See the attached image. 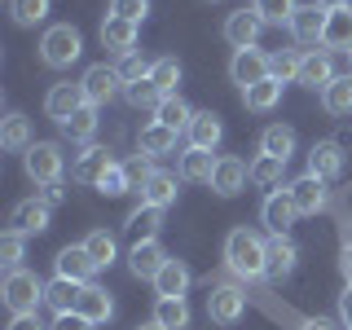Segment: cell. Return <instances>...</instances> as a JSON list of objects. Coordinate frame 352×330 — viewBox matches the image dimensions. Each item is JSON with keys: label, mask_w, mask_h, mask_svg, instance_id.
Wrapping results in <instances>:
<instances>
[{"label": "cell", "mask_w": 352, "mask_h": 330, "mask_svg": "<svg viewBox=\"0 0 352 330\" xmlns=\"http://www.w3.org/2000/svg\"><path fill=\"white\" fill-rule=\"evenodd\" d=\"M225 269L242 282H264L269 278V242L260 234H251L247 225L229 229L225 238Z\"/></svg>", "instance_id": "cell-1"}, {"label": "cell", "mask_w": 352, "mask_h": 330, "mask_svg": "<svg viewBox=\"0 0 352 330\" xmlns=\"http://www.w3.org/2000/svg\"><path fill=\"white\" fill-rule=\"evenodd\" d=\"M80 53H84V36H80V27H71V22H53V27L40 36V62L53 66V71L75 66Z\"/></svg>", "instance_id": "cell-2"}, {"label": "cell", "mask_w": 352, "mask_h": 330, "mask_svg": "<svg viewBox=\"0 0 352 330\" xmlns=\"http://www.w3.org/2000/svg\"><path fill=\"white\" fill-rule=\"evenodd\" d=\"M44 286L31 269H14L5 273V282H0V300H5L9 313H36V308L44 304Z\"/></svg>", "instance_id": "cell-3"}, {"label": "cell", "mask_w": 352, "mask_h": 330, "mask_svg": "<svg viewBox=\"0 0 352 330\" xmlns=\"http://www.w3.org/2000/svg\"><path fill=\"white\" fill-rule=\"evenodd\" d=\"M207 317L216 326H238L247 317V291L238 282H216L207 286Z\"/></svg>", "instance_id": "cell-4"}, {"label": "cell", "mask_w": 352, "mask_h": 330, "mask_svg": "<svg viewBox=\"0 0 352 330\" xmlns=\"http://www.w3.org/2000/svg\"><path fill=\"white\" fill-rule=\"evenodd\" d=\"M22 168L36 185H58L62 172H66V154L58 141H36V146L27 150V159H22Z\"/></svg>", "instance_id": "cell-5"}, {"label": "cell", "mask_w": 352, "mask_h": 330, "mask_svg": "<svg viewBox=\"0 0 352 330\" xmlns=\"http://www.w3.org/2000/svg\"><path fill=\"white\" fill-rule=\"evenodd\" d=\"M260 220H264V229H269L273 238H286L291 234V225L300 220V212H295V198H291V190H269L264 194V203H260Z\"/></svg>", "instance_id": "cell-6"}, {"label": "cell", "mask_w": 352, "mask_h": 330, "mask_svg": "<svg viewBox=\"0 0 352 330\" xmlns=\"http://www.w3.org/2000/svg\"><path fill=\"white\" fill-rule=\"evenodd\" d=\"M80 84H84V97H88V106H97L102 110L110 97L119 93V88H124V80H119V71L115 66H106V62H93L88 66V71L80 75Z\"/></svg>", "instance_id": "cell-7"}, {"label": "cell", "mask_w": 352, "mask_h": 330, "mask_svg": "<svg viewBox=\"0 0 352 330\" xmlns=\"http://www.w3.org/2000/svg\"><path fill=\"white\" fill-rule=\"evenodd\" d=\"M251 181V163H242L238 154H220L216 159V172H212V190L220 198H238Z\"/></svg>", "instance_id": "cell-8"}, {"label": "cell", "mask_w": 352, "mask_h": 330, "mask_svg": "<svg viewBox=\"0 0 352 330\" xmlns=\"http://www.w3.org/2000/svg\"><path fill=\"white\" fill-rule=\"evenodd\" d=\"M269 62H273V53H264V49H238L234 62H229V80L238 88H251V84L269 80Z\"/></svg>", "instance_id": "cell-9"}, {"label": "cell", "mask_w": 352, "mask_h": 330, "mask_svg": "<svg viewBox=\"0 0 352 330\" xmlns=\"http://www.w3.org/2000/svg\"><path fill=\"white\" fill-rule=\"evenodd\" d=\"M110 168H115V159H110L106 146H84L75 154V163H71V181L75 185H102V176Z\"/></svg>", "instance_id": "cell-10"}, {"label": "cell", "mask_w": 352, "mask_h": 330, "mask_svg": "<svg viewBox=\"0 0 352 330\" xmlns=\"http://www.w3.org/2000/svg\"><path fill=\"white\" fill-rule=\"evenodd\" d=\"M49 220H53V207L44 203V198H22L14 212H9V229L22 234V238H31V234H44Z\"/></svg>", "instance_id": "cell-11"}, {"label": "cell", "mask_w": 352, "mask_h": 330, "mask_svg": "<svg viewBox=\"0 0 352 330\" xmlns=\"http://www.w3.org/2000/svg\"><path fill=\"white\" fill-rule=\"evenodd\" d=\"M286 190H291L295 212H300V216H317V212H326V207H330V190H326V181H317L313 172H304L300 181H291Z\"/></svg>", "instance_id": "cell-12"}, {"label": "cell", "mask_w": 352, "mask_h": 330, "mask_svg": "<svg viewBox=\"0 0 352 330\" xmlns=\"http://www.w3.org/2000/svg\"><path fill=\"white\" fill-rule=\"evenodd\" d=\"M137 40H141V27H137V22L115 18V14L102 22V49L115 53V58H128V53H137Z\"/></svg>", "instance_id": "cell-13"}, {"label": "cell", "mask_w": 352, "mask_h": 330, "mask_svg": "<svg viewBox=\"0 0 352 330\" xmlns=\"http://www.w3.org/2000/svg\"><path fill=\"white\" fill-rule=\"evenodd\" d=\"M88 106V97H84V84H71V80H62V84H53L49 88V97H44V115L49 119H71L75 110H84Z\"/></svg>", "instance_id": "cell-14"}, {"label": "cell", "mask_w": 352, "mask_h": 330, "mask_svg": "<svg viewBox=\"0 0 352 330\" xmlns=\"http://www.w3.org/2000/svg\"><path fill=\"white\" fill-rule=\"evenodd\" d=\"M168 260H172V256L163 251V242H159V238H150V242H132V251H128V269H132V278H146V282L159 278V269H163Z\"/></svg>", "instance_id": "cell-15"}, {"label": "cell", "mask_w": 352, "mask_h": 330, "mask_svg": "<svg viewBox=\"0 0 352 330\" xmlns=\"http://www.w3.org/2000/svg\"><path fill=\"white\" fill-rule=\"evenodd\" d=\"M260 31H264V18L256 14V9H234V14L225 18V40L234 44V53L238 49H256Z\"/></svg>", "instance_id": "cell-16"}, {"label": "cell", "mask_w": 352, "mask_h": 330, "mask_svg": "<svg viewBox=\"0 0 352 330\" xmlns=\"http://www.w3.org/2000/svg\"><path fill=\"white\" fill-rule=\"evenodd\" d=\"M295 84L313 88V93H326V88L335 84V53H326V49L304 53V62H300V80H295Z\"/></svg>", "instance_id": "cell-17"}, {"label": "cell", "mask_w": 352, "mask_h": 330, "mask_svg": "<svg viewBox=\"0 0 352 330\" xmlns=\"http://www.w3.org/2000/svg\"><path fill=\"white\" fill-rule=\"evenodd\" d=\"M286 31H291L295 44H317V49H322V36H326V9L300 5V9H295V18L286 22Z\"/></svg>", "instance_id": "cell-18"}, {"label": "cell", "mask_w": 352, "mask_h": 330, "mask_svg": "<svg viewBox=\"0 0 352 330\" xmlns=\"http://www.w3.org/2000/svg\"><path fill=\"white\" fill-rule=\"evenodd\" d=\"M344 168H348V159L335 141H313V150H308V172H313L317 181H339Z\"/></svg>", "instance_id": "cell-19"}, {"label": "cell", "mask_w": 352, "mask_h": 330, "mask_svg": "<svg viewBox=\"0 0 352 330\" xmlns=\"http://www.w3.org/2000/svg\"><path fill=\"white\" fill-rule=\"evenodd\" d=\"M141 203H150V207H163V212H168V207L176 203V194H181V172H163V168H154L150 172V181L141 185Z\"/></svg>", "instance_id": "cell-20"}, {"label": "cell", "mask_w": 352, "mask_h": 330, "mask_svg": "<svg viewBox=\"0 0 352 330\" xmlns=\"http://www.w3.org/2000/svg\"><path fill=\"white\" fill-rule=\"evenodd\" d=\"M190 282H194L190 264H185V260H168L159 269V278H154V295H159V300H185Z\"/></svg>", "instance_id": "cell-21"}, {"label": "cell", "mask_w": 352, "mask_h": 330, "mask_svg": "<svg viewBox=\"0 0 352 330\" xmlns=\"http://www.w3.org/2000/svg\"><path fill=\"white\" fill-rule=\"evenodd\" d=\"M53 269H58V278H71V282H93L97 264L93 256H88V247L80 242V247H62L58 260H53Z\"/></svg>", "instance_id": "cell-22"}, {"label": "cell", "mask_w": 352, "mask_h": 330, "mask_svg": "<svg viewBox=\"0 0 352 330\" xmlns=\"http://www.w3.org/2000/svg\"><path fill=\"white\" fill-rule=\"evenodd\" d=\"M322 49L326 53H352V5L348 9H330V14H326Z\"/></svg>", "instance_id": "cell-23"}, {"label": "cell", "mask_w": 352, "mask_h": 330, "mask_svg": "<svg viewBox=\"0 0 352 330\" xmlns=\"http://www.w3.org/2000/svg\"><path fill=\"white\" fill-rule=\"evenodd\" d=\"M75 313L88 317L93 326H102V322H110V317H115V300H110L106 286L88 282V286H84V295H80V304H75Z\"/></svg>", "instance_id": "cell-24"}, {"label": "cell", "mask_w": 352, "mask_h": 330, "mask_svg": "<svg viewBox=\"0 0 352 330\" xmlns=\"http://www.w3.org/2000/svg\"><path fill=\"white\" fill-rule=\"evenodd\" d=\"M300 264V247L291 238H269V282H286Z\"/></svg>", "instance_id": "cell-25"}, {"label": "cell", "mask_w": 352, "mask_h": 330, "mask_svg": "<svg viewBox=\"0 0 352 330\" xmlns=\"http://www.w3.org/2000/svg\"><path fill=\"white\" fill-rule=\"evenodd\" d=\"M124 229H128V238H132V242H150V238H159V229H163V207L141 203L137 212H128Z\"/></svg>", "instance_id": "cell-26"}, {"label": "cell", "mask_w": 352, "mask_h": 330, "mask_svg": "<svg viewBox=\"0 0 352 330\" xmlns=\"http://www.w3.org/2000/svg\"><path fill=\"white\" fill-rule=\"evenodd\" d=\"M176 137L181 132H172V128H163V124H150L141 128V137H137V154H146V159H163V154H172L176 150Z\"/></svg>", "instance_id": "cell-27"}, {"label": "cell", "mask_w": 352, "mask_h": 330, "mask_svg": "<svg viewBox=\"0 0 352 330\" xmlns=\"http://www.w3.org/2000/svg\"><path fill=\"white\" fill-rule=\"evenodd\" d=\"M220 137H225V124H220V115H212V110H194V119H190V146H198V150H216Z\"/></svg>", "instance_id": "cell-28"}, {"label": "cell", "mask_w": 352, "mask_h": 330, "mask_svg": "<svg viewBox=\"0 0 352 330\" xmlns=\"http://www.w3.org/2000/svg\"><path fill=\"white\" fill-rule=\"evenodd\" d=\"M88 282H71V278H53L44 286V304L53 308V313H75V304H80Z\"/></svg>", "instance_id": "cell-29"}, {"label": "cell", "mask_w": 352, "mask_h": 330, "mask_svg": "<svg viewBox=\"0 0 352 330\" xmlns=\"http://www.w3.org/2000/svg\"><path fill=\"white\" fill-rule=\"evenodd\" d=\"M97 115H102V110L97 106H84V110H75L71 119H62V137L66 141H80V146H93V137H97Z\"/></svg>", "instance_id": "cell-30"}, {"label": "cell", "mask_w": 352, "mask_h": 330, "mask_svg": "<svg viewBox=\"0 0 352 330\" xmlns=\"http://www.w3.org/2000/svg\"><path fill=\"white\" fill-rule=\"evenodd\" d=\"M0 146H5L9 154H27L31 146H36V141H31V119L27 115H18V110H14V115H5V124H0Z\"/></svg>", "instance_id": "cell-31"}, {"label": "cell", "mask_w": 352, "mask_h": 330, "mask_svg": "<svg viewBox=\"0 0 352 330\" xmlns=\"http://www.w3.org/2000/svg\"><path fill=\"white\" fill-rule=\"evenodd\" d=\"M212 172H216V159H212V150H198V146H190V150L181 154V181L212 185Z\"/></svg>", "instance_id": "cell-32"}, {"label": "cell", "mask_w": 352, "mask_h": 330, "mask_svg": "<svg viewBox=\"0 0 352 330\" xmlns=\"http://www.w3.org/2000/svg\"><path fill=\"white\" fill-rule=\"evenodd\" d=\"M190 119H194V110H190V102H185L181 93L163 97L159 110H154V124H163V128H172V132H190Z\"/></svg>", "instance_id": "cell-33"}, {"label": "cell", "mask_w": 352, "mask_h": 330, "mask_svg": "<svg viewBox=\"0 0 352 330\" xmlns=\"http://www.w3.org/2000/svg\"><path fill=\"white\" fill-rule=\"evenodd\" d=\"M260 154H273V159L291 163V154H295V128H286V124H269V128L260 132Z\"/></svg>", "instance_id": "cell-34"}, {"label": "cell", "mask_w": 352, "mask_h": 330, "mask_svg": "<svg viewBox=\"0 0 352 330\" xmlns=\"http://www.w3.org/2000/svg\"><path fill=\"white\" fill-rule=\"evenodd\" d=\"M282 80H260V84H251V88H242V102H247V110H256V115H264V110H273L282 102Z\"/></svg>", "instance_id": "cell-35"}, {"label": "cell", "mask_w": 352, "mask_h": 330, "mask_svg": "<svg viewBox=\"0 0 352 330\" xmlns=\"http://www.w3.org/2000/svg\"><path fill=\"white\" fill-rule=\"evenodd\" d=\"M282 176H286L282 159H273V154H256L251 159V185L256 190H282Z\"/></svg>", "instance_id": "cell-36"}, {"label": "cell", "mask_w": 352, "mask_h": 330, "mask_svg": "<svg viewBox=\"0 0 352 330\" xmlns=\"http://www.w3.org/2000/svg\"><path fill=\"white\" fill-rule=\"evenodd\" d=\"M322 106H326V115H335V119L352 115V75H335V84L322 93Z\"/></svg>", "instance_id": "cell-37"}, {"label": "cell", "mask_w": 352, "mask_h": 330, "mask_svg": "<svg viewBox=\"0 0 352 330\" xmlns=\"http://www.w3.org/2000/svg\"><path fill=\"white\" fill-rule=\"evenodd\" d=\"M84 247H88V256H93L97 269H110V264L119 260V242H115L110 229H93V234L84 238Z\"/></svg>", "instance_id": "cell-38"}, {"label": "cell", "mask_w": 352, "mask_h": 330, "mask_svg": "<svg viewBox=\"0 0 352 330\" xmlns=\"http://www.w3.org/2000/svg\"><path fill=\"white\" fill-rule=\"evenodd\" d=\"M163 330H190V304L185 300H154V317Z\"/></svg>", "instance_id": "cell-39"}, {"label": "cell", "mask_w": 352, "mask_h": 330, "mask_svg": "<svg viewBox=\"0 0 352 330\" xmlns=\"http://www.w3.org/2000/svg\"><path fill=\"white\" fill-rule=\"evenodd\" d=\"M251 9L264 18V27H282V22L295 18V9H300V0H251Z\"/></svg>", "instance_id": "cell-40"}, {"label": "cell", "mask_w": 352, "mask_h": 330, "mask_svg": "<svg viewBox=\"0 0 352 330\" xmlns=\"http://www.w3.org/2000/svg\"><path fill=\"white\" fill-rule=\"evenodd\" d=\"M53 0H9V14H14L18 27H40L44 18H49Z\"/></svg>", "instance_id": "cell-41"}, {"label": "cell", "mask_w": 352, "mask_h": 330, "mask_svg": "<svg viewBox=\"0 0 352 330\" xmlns=\"http://www.w3.org/2000/svg\"><path fill=\"white\" fill-rule=\"evenodd\" d=\"M150 80H154V88H159L163 97H176V84H181V62L176 58H159L150 66Z\"/></svg>", "instance_id": "cell-42"}, {"label": "cell", "mask_w": 352, "mask_h": 330, "mask_svg": "<svg viewBox=\"0 0 352 330\" xmlns=\"http://www.w3.org/2000/svg\"><path fill=\"white\" fill-rule=\"evenodd\" d=\"M124 97H128V106H132V110H159V102H163V93L154 88L150 75H146V80H137V84H128V88H124Z\"/></svg>", "instance_id": "cell-43"}, {"label": "cell", "mask_w": 352, "mask_h": 330, "mask_svg": "<svg viewBox=\"0 0 352 330\" xmlns=\"http://www.w3.org/2000/svg\"><path fill=\"white\" fill-rule=\"evenodd\" d=\"M300 62H304V53L278 49V53H273V62H269V75H273V80H282V84H291V80H300Z\"/></svg>", "instance_id": "cell-44"}, {"label": "cell", "mask_w": 352, "mask_h": 330, "mask_svg": "<svg viewBox=\"0 0 352 330\" xmlns=\"http://www.w3.org/2000/svg\"><path fill=\"white\" fill-rule=\"evenodd\" d=\"M22 251H27V238H22V234H14V229H9V234L0 238V264H5V273L22 269Z\"/></svg>", "instance_id": "cell-45"}, {"label": "cell", "mask_w": 352, "mask_h": 330, "mask_svg": "<svg viewBox=\"0 0 352 330\" xmlns=\"http://www.w3.org/2000/svg\"><path fill=\"white\" fill-rule=\"evenodd\" d=\"M150 66H154V62H146L141 53H128V58H119V66H115V71H119V80H124V88H128V84L146 80V75H150Z\"/></svg>", "instance_id": "cell-46"}, {"label": "cell", "mask_w": 352, "mask_h": 330, "mask_svg": "<svg viewBox=\"0 0 352 330\" xmlns=\"http://www.w3.org/2000/svg\"><path fill=\"white\" fill-rule=\"evenodd\" d=\"M106 198H119V194H132V185H128V172H124V163H115L106 176H102V185H97Z\"/></svg>", "instance_id": "cell-47"}, {"label": "cell", "mask_w": 352, "mask_h": 330, "mask_svg": "<svg viewBox=\"0 0 352 330\" xmlns=\"http://www.w3.org/2000/svg\"><path fill=\"white\" fill-rule=\"evenodd\" d=\"M110 14L128 18V22H137V27H141V18L150 14V0H110Z\"/></svg>", "instance_id": "cell-48"}, {"label": "cell", "mask_w": 352, "mask_h": 330, "mask_svg": "<svg viewBox=\"0 0 352 330\" xmlns=\"http://www.w3.org/2000/svg\"><path fill=\"white\" fill-rule=\"evenodd\" d=\"M124 172H128V185H132V190H141V185H146L150 181V159H146V154H132V159H124Z\"/></svg>", "instance_id": "cell-49"}, {"label": "cell", "mask_w": 352, "mask_h": 330, "mask_svg": "<svg viewBox=\"0 0 352 330\" xmlns=\"http://www.w3.org/2000/svg\"><path fill=\"white\" fill-rule=\"evenodd\" d=\"M269 313H273V317H286L295 330H335V322H326V317H300V313H286V308L278 313L273 304H269Z\"/></svg>", "instance_id": "cell-50"}, {"label": "cell", "mask_w": 352, "mask_h": 330, "mask_svg": "<svg viewBox=\"0 0 352 330\" xmlns=\"http://www.w3.org/2000/svg\"><path fill=\"white\" fill-rule=\"evenodd\" d=\"M49 330H93V322L80 317V313H58V322H53Z\"/></svg>", "instance_id": "cell-51"}, {"label": "cell", "mask_w": 352, "mask_h": 330, "mask_svg": "<svg viewBox=\"0 0 352 330\" xmlns=\"http://www.w3.org/2000/svg\"><path fill=\"white\" fill-rule=\"evenodd\" d=\"M9 330H49V326H44L36 313H14L9 317Z\"/></svg>", "instance_id": "cell-52"}, {"label": "cell", "mask_w": 352, "mask_h": 330, "mask_svg": "<svg viewBox=\"0 0 352 330\" xmlns=\"http://www.w3.org/2000/svg\"><path fill=\"white\" fill-rule=\"evenodd\" d=\"M339 273H344V282L352 286V238L339 247Z\"/></svg>", "instance_id": "cell-53"}, {"label": "cell", "mask_w": 352, "mask_h": 330, "mask_svg": "<svg viewBox=\"0 0 352 330\" xmlns=\"http://www.w3.org/2000/svg\"><path fill=\"white\" fill-rule=\"evenodd\" d=\"M339 322L352 330V286H344V295H339Z\"/></svg>", "instance_id": "cell-54"}, {"label": "cell", "mask_w": 352, "mask_h": 330, "mask_svg": "<svg viewBox=\"0 0 352 330\" xmlns=\"http://www.w3.org/2000/svg\"><path fill=\"white\" fill-rule=\"evenodd\" d=\"M40 198H44V203H49V207H58L62 198H66V190H62V181H58V185H44V194H40Z\"/></svg>", "instance_id": "cell-55"}, {"label": "cell", "mask_w": 352, "mask_h": 330, "mask_svg": "<svg viewBox=\"0 0 352 330\" xmlns=\"http://www.w3.org/2000/svg\"><path fill=\"white\" fill-rule=\"evenodd\" d=\"M313 5H317V9H326V14H330V9H348L352 0H313Z\"/></svg>", "instance_id": "cell-56"}, {"label": "cell", "mask_w": 352, "mask_h": 330, "mask_svg": "<svg viewBox=\"0 0 352 330\" xmlns=\"http://www.w3.org/2000/svg\"><path fill=\"white\" fill-rule=\"evenodd\" d=\"M137 330H163V326L159 322H146V326H137Z\"/></svg>", "instance_id": "cell-57"}, {"label": "cell", "mask_w": 352, "mask_h": 330, "mask_svg": "<svg viewBox=\"0 0 352 330\" xmlns=\"http://www.w3.org/2000/svg\"><path fill=\"white\" fill-rule=\"evenodd\" d=\"M348 238H352V216H348V234H344V242H348Z\"/></svg>", "instance_id": "cell-58"}, {"label": "cell", "mask_w": 352, "mask_h": 330, "mask_svg": "<svg viewBox=\"0 0 352 330\" xmlns=\"http://www.w3.org/2000/svg\"><path fill=\"white\" fill-rule=\"evenodd\" d=\"M348 58H352V53H348Z\"/></svg>", "instance_id": "cell-59"}]
</instances>
